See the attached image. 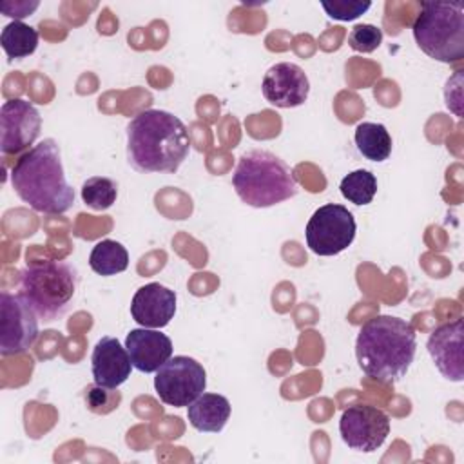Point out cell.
Returning <instances> with one entry per match:
<instances>
[{
	"label": "cell",
	"mask_w": 464,
	"mask_h": 464,
	"mask_svg": "<svg viewBox=\"0 0 464 464\" xmlns=\"http://www.w3.org/2000/svg\"><path fill=\"white\" fill-rule=\"evenodd\" d=\"M321 7L326 11V14L334 20L350 22L364 14L372 2H361V0H334V2H321Z\"/></svg>",
	"instance_id": "obj_25"
},
{
	"label": "cell",
	"mask_w": 464,
	"mask_h": 464,
	"mask_svg": "<svg viewBox=\"0 0 464 464\" xmlns=\"http://www.w3.org/2000/svg\"><path fill=\"white\" fill-rule=\"evenodd\" d=\"M462 334L464 323L457 317L451 323L437 326L428 339V353L431 355L437 370L450 381L460 382L464 379L462 370Z\"/></svg>",
	"instance_id": "obj_13"
},
{
	"label": "cell",
	"mask_w": 464,
	"mask_h": 464,
	"mask_svg": "<svg viewBox=\"0 0 464 464\" xmlns=\"http://www.w3.org/2000/svg\"><path fill=\"white\" fill-rule=\"evenodd\" d=\"M36 7H38V2H33V4H29V2H14L13 11H11V13H7V16H13V18H24V16L31 14Z\"/></svg>",
	"instance_id": "obj_26"
},
{
	"label": "cell",
	"mask_w": 464,
	"mask_h": 464,
	"mask_svg": "<svg viewBox=\"0 0 464 464\" xmlns=\"http://www.w3.org/2000/svg\"><path fill=\"white\" fill-rule=\"evenodd\" d=\"M207 388L205 368L188 355H174L156 370L154 390L161 402L181 408L196 401Z\"/></svg>",
	"instance_id": "obj_8"
},
{
	"label": "cell",
	"mask_w": 464,
	"mask_h": 464,
	"mask_svg": "<svg viewBox=\"0 0 464 464\" xmlns=\"http://www.w3.org/2000/svg\"><path fill=\"white\" fill-rule=\"evenodd\" d=\"M85 401H87V406L91 411H94L98 415H107L120 406L121 395H120V392H114V388L100 386L94 382V386L87 388Z\"/></svg>",
	"instance_id": "obj_23"
},
{
	"label": "cell",
	"mask_w": 464,
	"mask_h": 464,
	"mask_svg": "<svg viewBox=\"0 0 464 464\" xmlns=\"http://www.w3.org/2000/svg\"><path fill=\"white\" fill-rule=\"evenodd\" d=\"M125 348L132 366L143 373H156V370L172 357V341L154 328L141 326L130 330L125 339Z\"/></svg>",
	"instance_id": "obj_16"
},
{
	"label": "cell",
	"mask_w": 464,
	"mask_h": 464,
	"mask_svg": "<svg viewBox=\"0 0 464 464\" xmlns=\"http://www.w3.org/2000/svg\"><path fill=\"white\" fill-rule=\"evenodd\" d=\"M411 31L417 45L430 58L442 63L464 58L462 2H422Z\"/></svg>",
	"instance_id": "obj_5"
},
{
	"label": "cell",
	"mask_w": 464,
	"mask_h": 464,
	"mask_svg": "<svg viewBox=\"0 0 464 464\" xmlns=\"http://www.w3.org/2000/svg\"><path fill=\"white\" fill-rule=\"evenodd\" d=\"M118 196V185L105 176H92L82 185V199L92 210H107L114 205Z\"/></svg>",
	"instance_id": "obj_22"
},
{
	"label": "cell",
	"mask_w": 464,
	"mask_h": 464,
	"mask_svg": "<svg viewBox=\"0 0 464 464\" xmlns=\"http://www.w3.org/2000/svg\"><path fill=\"white\" fill-rule=\"evenodd\" d=\"M42 129L38 109L22 98L7 100L0 109V149L4 154H18L36 141Z\"/></svg>",
	"instance_id": "obj_11"
},
{
	"label": "cell",
	"mask_w": 464,
	"mask_h": 464,
	"mask_svg": "<svg viewBox=\"0 0 464 464\" xmlns=\"http://www.w3.org/2000/svg\"><path fill=\"white\" fill-rule=\"evenodd\" d=\"M91 370L94 382L107 388L123 384L132 370V361L116 337H102L91 355Z\"/></svg>",
	"instance_id": "obj_15"
},
{
	"label": "cell",
	"mask_w": 464,
	"mask_h": 464,
	"mask_svg": "<svg viewBox=\"0 0 464 464\" xmlns=\"http://www.w3.org/2000/svg\"><path fill=\"white\" fill-rule=\"evenodd\" d=\"M187 417L194 430L201 433H218L230 417V402L219 393H201L187 406Z\"/></svg>",
	"instance_id": "obj_17"
},
{
	"label": "cell",
	"mask_w": 464,
	"mask_h": 464,
	"mask_svg": "<svg viewBox=\"0 0 464 464\" xmlns=\"http://www.w3.org/2000/svg\"><path fill=\"white\" fill-rule=\"evenodd\" d=\"M89 265L98 276H116L127 270L129 252L121 243L114 239H103L98 241L91 250Z\"/></svg>",
	"instance_id": "obj_19"
},
{
	"label": "cell",
	"mask_w": 464,
	"mask_h": 464,
	"mask_svg": "<svg viewBox=\"0 0 464 464\" xmlns=\"http://www.w3.org/2000/svg\"><path fill=\"white\" fill-rule=\"evenodd\" d=\"M417 352V334L411 323L393 315H375L366 321L355 341V357L364 375L395 382L406 375Z\"/></svg>",
	"instance_id": "obj_3"
},
{
	"label": "cell",
	"mask_w": 464,
	"mask_h": 464,
	"mask_svg": "<svg viewBox=\"0 0 464 464\" xmlns=\"http://www.w3.org/2000/svg\"><path fill=\"white\" fill-rule=\"evenodd\" d=\"M11 185L18 198L36 212L63 214L74 203V190L65 179L60 147L51 138L16 160L11 169Z\"/></svg>",
	"instance_id": "obj_2"
},
{
	"label": "cell",
	"mask_w": 464,
	"mask_h": 464,
	"mask_svg": "<svg viewBox=\"0 0 464 464\" xmlns=\"http://www.w3.org/2000/svg\"><path fill=\"white\" fill-rule=\"evenodd\" d=\"M348 44L357 53H373L382 44V31L372 24H359L350 31Z\"/></svg>",
	"instance_id": "obj_24"
},
{
	"label": "cell",
	"mask_w": 464,
	"mask_h": 464,
	"mask_svg": "<svg viewBox=\"0 0 464 464\" xmlns=\"http://www.w3.org/2000/svg\"><path fill=\"white\" fill-rule=\"evenodd\" d=\"M176 314V292L160 285L149 283L136 290L130 301V315L143 328H163Z\"/></svg>",
	"instance_id": "obj_14"
},
{
	"label": "cell",
	"mask_w": 464,
	"mask_h": 464,
	"mask_svg": "<svg viewBox=\"0 0 464 464\" xmlns=\"http://www.w3.org/2000/svg\"><path fill=\"white\" fill-rule=\"evenodd\" d=\"M22 295L44 321H54L67 310L78 286V272L63 261L27 265L20 274Z\"/></svg>",
	"instance_id": "obj_6"
},
{
	"label": "cell",
	"mask_w": 464,
	"mask_h": 464,
	"mask_svg": "<svg viewBox=\"0 0 464 464\" xmlns=\"http://www.w3.org/2000/svg\"><path fill=\"white\" fill-rule=\"evenodd\" d=\"M357 150L370 161H384L392 154V136L382 123L362 121L355 127Z\"/></svg>",
	"instance_id": "obj_18"
},
{
	"label": "cell",
	"mask_w": 464,
	"mask_h": 464,
	"mask_svg": "<svg viewBox=\"0 0 464 464\" xmlns=\"http://www.w3.org/2000/svg\"><path fill=\"white\" fill-rule=\"evenodd\" d=\"M341 194L353 205H368L372 203L373 196L377 194V178L364 169L353 170L343 178Z\"/></svg>",
	"instance_id": "obj_21"
},
{
	"label": "cell",
	"mask_w": 464,
	"mask_h": 464,
	"mask_svg": "<svg viewBox=\"0 0 464 464\" xmlns=\"http://www.w3.org/2000/svg\"><path fill=\"white\" fill-rule=\"evenodd\" d=\"M188 150V130L172 112L147 109L127 125V161L138 172H176Z\"/></svg>",
	"instance_id": "obj_1"
},
{
	"label": "cell",
	"mask_w": 464,
	"mask_h": 464,
	"mask_svg": "<svg viewBox=\"0 0 464 464\" xmlns=\"http://www.w3.org/2000/svg\"><path fill=\"white\" fill-rule=\"evenodd\" d=\"M261 91L268 103L281 109H290L299 107L306 102L310 92V82L306 72L299 65L281 62L272 65L265 72Z\"/></svg>",
	"instance_id": "obj_12"
},
{
	"label": "cell",
	"mask_w": 464,
	"mask_h": 464,
	"mask_svg": "<svg viewBox=\"0 0 464 464\" xmlns=\"http://www.w3.org/2000/svg\"><path fill=\"white\" fill-rule=\"evenodd\" d=\"M36 312L22 294H0V353L27 352L38 337Z\"/></svg>",
	"instance_id": "obj_9"
},
{
	"label": "cell",
	"mask_w": 464,
	"mask_h": 464,
	"mask_svg": "<svg viewBox=\"0 0 464 464\" xmlns=\"http://www.w3.org/2000/svg\"><path fill=\"white\" fill-rule=\"evenodd\" d=\"M232 187L243 203L256 208L274 207L297 194L294 170L279 156L263 149L246 150L239 158Z\"/></svg>",
	"instance_id": "obj_4"
},
{
	"label": "cell",
	"mask_w": 464,
	"mask_h": 464,
	"mask_svg": "<svg viewBox=\"0 0 464 464\" xmlns=\"http://www.w3.org/2000/svg\"><path fill=\"white\" fill-rule=\"evenodd\" d=\"M339 433L350 450L372 453L379 450L390 435V419L377 406L353 404L343 411Z\"/></svg>",
	"instance_id": "obj_10"
},
{
	"label": "cell",
	"mask_w": 464,
	"mask_h": 464,
	"mask_svg": "<svg viewBox=\"0 0 464 464\" xmlns=\"http://www.w3.org/2000/svg\"><path fill=\"white\" fill-rule=\"evenodd\" d=\"M0 44L7 58H25L38 47V31L22 20H14L2 29Z\"/></svg>",
	"instance_id": "obj_20"
},
{
	"label": "cell",
	"mask_w": 464,
	"mask_h": 464,
	"mask_svg": "<svg viewBox=\"0 0 464 464\" xmlns=\"http://www.w3.org/2000/svg\"><path fill=\"white\" fill-rule=\"evenodd\" d=\"M353 214L337 203L319 207L306 223L304 237L308 248L317 256H337L346 250L355 237Z\"/></svg>",
	"instance_id": "obj_7"
}]
</instances>
